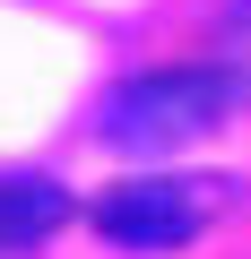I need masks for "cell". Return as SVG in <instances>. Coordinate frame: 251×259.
<instances>
[{
	"instance_id": "obj_2",
	"label": "cell",
	"mask_w": 251,
	"mask_h": 259,
	"mask_svg": "<svg viewBox=\"0 0 251 259\" xmlns=\"http://www.w3.org/2000/svg\"><path fill=\"white\" fill-rule=\"evenodd\" d=\"M234 190L242 182H225V173H148V182H121L95 199V233L121 250H182L234 207Z\"/></svg>"
},
{
	"instance_id": "obj_4",
	"label": "cell",
	"mask_w": 251,
	"mask_h": 259,
	"mask_svg": "<svg viewBox=\"0 0 251 259\" xmlns=\"http://www.w3.org/2000/svg\"><path fill=\"white\" fill-rule=\"evenodd\" d=\"M217 69L251 95V0H234V9L217 18Z\"/></svg>"
},
{
	"instance_id": "obj_3",
	"label": "cell",
	"mask_w": 251,
	"mask_h": 259,
	"mask_svg": "<svg viewBox=\"0 0 251 259\" xmlns=\"http://www.w3.org/2000/svg\"><path fill=\"white\" fill-rule=\"evenodd\" d=\"M61 216H69L61 182H35V173L0 182V250H18V242H44V233H52Z\"/></svg>"
},
{
	"instance_id": "obj_1",
	"label": "cell",
	"mask_w": 251,
	"mask_h": 259,
	"mask_svg": "<svg viewBox=\"0 0 251 259\" xmlns=\"http://www.w3.org/2000/svg\"><path fill=\"white\" fill-rule=\"evenodd\" d=\"M234 104H251V95H242L217 61H199V69H139V78H121V87L104 95L95 130H104L121 156H173V147L208 139Z\"/></svg>"
}]
</instances>
